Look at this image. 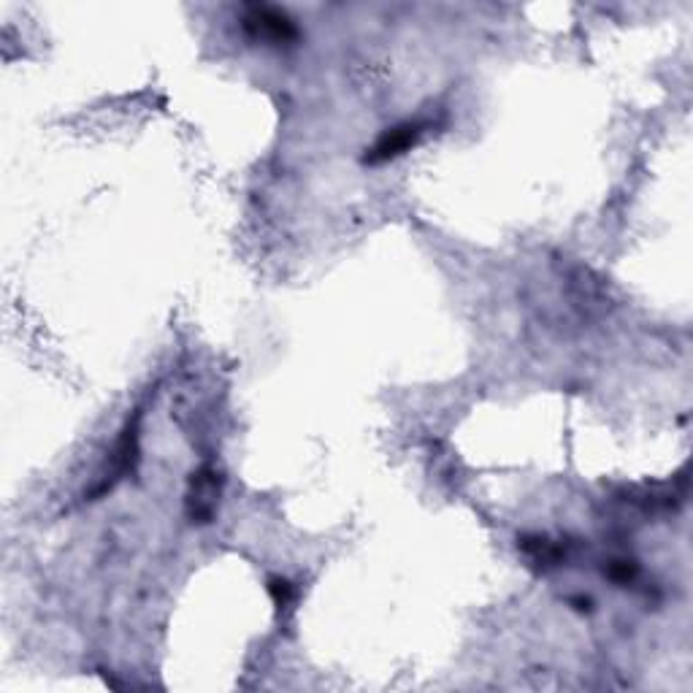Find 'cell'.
I'll return each instance as SVG.
<instances>
[{
	"label": "cell",
	"instance_id": "cell-4",
	"mask_svg": "<svg viewBox=\"0 0 693 693\" xmlns=\"http://www.w3.org/2000/svg\"><path fill=\"white\" fill-rule=\"evenodd\" d=\"M247 33L260 41H271V44H290L299 39L293 22L282 14V11L269 9V6H252L245 17Z\"/></svg>",
	"mask_w": 693,
	"mask_h": 693
},
{
	"label": "cell",
	"instance_id": "cell-2",
	"mask_svg": "<svg viewBox=\"0 0 693 693\" xmlns=\"http://www.w3.org/2000/svg\"><path fill=\"white\" fill-rule=\"evenodd\" d=\"M429 128H431V122H423V120H410V122H401V126H396V128H388L375 141V147L366 152L364 163L382 165V163H390V160L407 155L412 147H418L420 141H423V136L429 133Z\"/></svg>",
	"mask_w": 693,
	"mask_h": 693
},
{
	"label": "cell",
	"instance_id": "cell-5",
	"mask_svg": "<svg viewBox=\"0 0 693 693\" xmlns=\"http://www.w3.org/2000/svg\"><path fill=\"white\" fill-rule=\"evenodd\" d=\"M269 594L280 613H290L295 602H299V591H295V585L288 577H269Z\"/></svg>",
	"mask_w": 693,
	"mask_h": 693
},
{
	"label": "cell",
	"instance_id": "cell-1",
	"mask_svg": "<svg viewBox=\"0 0 693 693\" xmlns=\"http://www.w3.org/2000/svg\"><path fill=\"white\" fill-rule=\"evenodd\" d=\"M139 431H141V412H136L133 418L126 423V429H122L115 450H111L109 469H106L104 477L98 479V485H95L90 494H87L90 499H98V496L109 494L120 479H126L128 474L136 469V461H139Z\"/></svg>",
	"mask_w": 693,
	"mask_h": 693
},
{
	"label": "cell",
	"instance_id": "cell-3",
	"mask_svg": "<svg viewBox=\"0 0 693 693\" xmlns=\"http://www.w3.org/2000/svg\"><path fill=\"white\" fill-rule=\"evenodd\" d=\"M217 501H220V474L209 466H201L198 472H193L190 477V490H187V518L193 523H212L217 512Z\"/></svg>",
	"mask_w": 693,
	"mask_h": 693
},
{
	"label": "cell",
	"instance_id": "cell-6",
	"mask_svg": "<svg viewBox=\"0 0 693 693\" xmlns=\"http://www.w3.org/2000/svg\"><path fill=\"white\" fill-rule=\"evenodd\" d=\"M607 574L615 583H629L634 574H637V566H634L631 561H615V564L607 569Z\"/></svg>",
	"mask_w": 693,
	"mask_h": 693
}]
</instances>
